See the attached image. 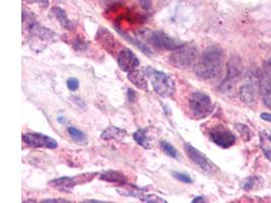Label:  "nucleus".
Masks as SVG:
<instances>
[{
    "label": "nucleus",
    "mask_w": 271,
    "mask_h": 203,
    "mask_svg": "<svg viewBox=\"0 0 271 203\" xmlns=\"http://www.w3.org/2000/svg\"><path fill=\"white\" fill-rule=\"evenodd\" d=\"M237 129L239 130V132L241 133V135L243 136V138H244L245 140L248 141V140L251 139V137H252V132H251V130H250L247 126L239 124V125H237Z\"/></svg>",
    "instance_id": "obj_26"
},
{
    "label": "nucleus",
    "mask_w": 271,
    "mask_h": 203,
    "mask_svg": "<svg viewBox=\"0 0 271 203\" xmlns=\"http://www.w3.org/2000/svg\"><path fill=\"white\" fill-rule=\"evenodd\" d=\"M100 178L108 183H113V184H119V185H125L127 183V178L126 176L118 171H113L109 170L105 173H103Z\"/></svg>",
    "instance_id": "obj_15"
},
{
    "label": "nucleus",
    "mask_w": 271,
    "mask_h": 203,
    "mask_svg": "<svg viewBox=\"0 0 271 203\" xmlns=\"http://www.w3.org/2000/svg\"><path fill=\"white\" fill-rule=\"evenodd\" d=\"M133 138L142 147L150 148V141H149L145 129H138L137 131H135V133L133 134Z\"/></svg>",
    "instance_id": "obj_21"
},
{
    "label": "nucleus",
    "mask_w": 271,
    "mask_h": 203,
    "mask_svg": "<svg viewBox=\"0 0 271 203\" xmlns=\"http://www.w3.org/2000/svg\"><path fill=\"white\" fill-rule=\"evenodd\" d=\"M22 141L35 148H50L54 149L58 146V143L55 139L50 136H47L43 133L29 132L22 134Z\"/></svg>",
    "instance_id": "obj_8"
},
{
    "label": "nucleus",
    "mask_w": 271,
    "mask_h": 203,
    "mask_svg": "<svg viewBox=\"0 0 271 203\" xmlns=\"http://www.w3.org/2000/svg\"><path fill=\"white\" fill-rule=\"evenodd\" d=\"M260 92V84L258 71L256 73L248 72L245 82L240 89V98L243 103L248 106H254L257 102L258 94Z\"/></svg>",
    "instance_id": "obj_4"
},
{
    "label": "nucleus",
    "mask_w": 271,
    "mask_h": 203,
    "mask_svg": "<svg viewBox=\"0 0 271 203\" xmlns=\"http://www.w3.org/2000/svg\"><path fill=\"white\" fill-rule=\"evenodd\" d=\"M68 134L70 135V137L79 144H86L88 142V138L87 135L80 129H78L75 126H70L67 128Z\"/></svg>",
    "instance_id": "obj_20"
},
{
    "label": "nucleus",
    "mask_w": 271,
    "mask_h": 203,
    "mask_svg": "<svg viewBox=\"0 0 271 203\" xmlns=\"http://www.w3.org/2000/svg\"><path fill=\"white\" fill-rule=\"evenodd\" d=\"M126 134V131L118 128L116 126H110L106 130L103 131L101 137L104 140H112V139H117L120 137H123Z\"/></svg>",
    "instance_id": "obj_19"
},
{
    "label": "nucleus",
    "mask_w": 271,
    "mask_h": 203,
    "mask_svg": "<svg viewBox=\"0 0 271 203\" xmlns=\"http://www.w3.org/2000/svg\"><path fill=\"white\" fill-rule=\"evenodd\" d=\"M261 135V147L265 154V156L268 158V160L271 161V137L268 136L266 133H260Z\"/></svg>",
    "instance_id": "obj_24"
},
{
    "label": "nucleus",
    "mask_w": 271,
    "mask_h": 203,
    "mask_svg": "<svg viewBox=\"0 0 271 203\" xmlns=\"http://www.w3.org/2000/svg\"><path fill=\"white\" fill-rule=\"evenodd\" d=\"M263 182V179H261L258 176H253V177H248L244 183H243V188L246 191H250L253 189H256L257 187H259Z\"/></svg>",
    "instance_id": "obj_22"
},
{
    "label": "nucleus",
    "mask_w": 271,
    "mask_h": 203,
    "mask_svg": "<svg viewBox=\"0 0 271 203\" xmlns=\"http://www.w3.org/2000/svg\"><path fill=\"white\" fill-rule=\"evenodd\" d=\"M184 149L190 161L194 163L197 167H199L201 170L206 172H212L216 169L214 164L204 154H202L199 149L195 148L190 143H185Z\"/></svg>",
    "instance_id": "obj_9"
},
{
    "label": "nucleus",
    "mask_w": 271,
    "mask_h": 203,
    "mask_svg": "<svg viewBox=\"0 0 271 203\" xmlns=\"http://www.w3.org/2000/svg\"><path fill=\"white\" fill-rule=\"evenodd\" d=\"M192 202H204V198L201 197V196H198V197H195V198L192 200Z\"/></svg>",
    "instance_id": "obj_34"
},
{
    "label": "nucleus",
    "mask_w": 271,
    "mask_h": 203,
    "mask_svg": "<svg viewBox=\"0 0 271 203\" xmlns=\"http://www.w3.org/2000/svg\"><path fill=\"white\" fill-rule=\"evenodd\" d=\"M149 40L156 47H158L160 49L170 50V51L177 50L184 45L183 43H181L180 41H177L176 39L168 36L164 32H160V31L151 33Z\"/></svg>",
    "instance_id": "obj_10"
},
{
    "label": "nucleus",
    "mask_w": 271,
    "mask_h": 203,
    "mask_svg": "<svg viewBox=\"0 0 271 203\" xmlns=\"http://www.w3.org/2000/svg\"><path fill=\"white\" fill-rule=\"evenodd\" d=\"M95 40L111 54H113V52H115L116 48L118 47V42L114 38L112 33L104 28L98 29V31L96 32Z\"/></svg>",
    "instance_id": "obj_12"
},
{
    "label": "nucleus",
    "mask_w": 271,
    "mask_h": 203,
    "mask_svg": "<svg viewBox=\"0 0 271 203\" xmlns=\"http://www.w3.org/2000/svg\"><path fill=\"white\" fill-rule=\"evenodd\" d=\"M173 174V177L175 179H177L178 181H180L182 183H186V184H191L193 182V180L186 174H183V173H179V172H172Z\"/></svg>",
    "instance_id": "obj_27"
},
{
    "label": "nucleus",
    "mask_w": 271,
    "mask_h": 203,
    "mask_svg": "<svg viewBox=\"0 0 271 203\" xmlns=\"http://www.w3.org/2000/svg\"><path fill=\"white\" fill-rule=\"evenodd\" d=\"M83 202H86V203H102V201H100V200H91V199H90V200H85V201H83Z\"/></svg>",
    "instance_id": "obj_36"
},
{
    "label": "nucleus",
    "mask_w": 271,
    "mask_h": 203,
    "mask_svg": "<svg viewBox=\"0 0 271 203\" xmlns=\"http://www.w3.org/2000/svg\"><path fill=\"white\" fill-rule=\"evenodd\" d=\"M115 28H116V31L118 32V34H119L120 36H122L127 42H129V43H131L132 45H134V46H136L137 48H139L144 54H146V55H149V56H152V50L149 48V46H146L145 44L141 43L139 40H136V39H134L133 37L129 36L127 33L123 32L119 27H115Z\"/></svg>",
    "instance_id": "obj_17"
},
{
    "label": "nucleus",
    "mask_w": 271,
    "mask_h": 203,
    "mask_svg": "<svg viewBox=\"0 0 271 203\" xmlns=\"http://www.w3.org/2000/svg\"><path fill=\"white\" fill-rule=\"evenodd\" d=\"M128 97H129L130 101H133V98L135 97V93L132 90H128Z\"/></svg>",
    "instance_id": "obj_33"
},
{
    "label": "nucleus",
    "mask_w": 271,
    "mask_h": 203,
    "mask_svg": "<svg viewBox=\"0 0 271 203\" xmlns=\"http://www.w3.org/2000/svg\"><path fill=\"white\" fill-rule=\"evenodd\" d=\"M198 58V49L195 45L184 44L177 50H174L170 56V63L180 69H185L196 63Z\"/></svg>",
    "instance_id": "obj_2"
},
{
    "label": "nucleus",
    "mask_w": 271,
    "mask_h": 203,
    "mask_svg": "<svg viewBox=\"0 0 271 203\" xmlns=\"http://www.w3.org/2000/svg\"><path fill=\"white\" fill-rule=\"evenodd\" d=\"M117 62L119 67L125 72H131L136 70L139 66L138 57L128 48L121 50L117 57Z\"/></svg>",
    "instance_id": "obj_11"
},
{
    "label": "nucleus",
    "mask_w": 271,
    "mask_h": 203,
    "mask_svg": "<svg viewBox=\"0 0 271 203\" xmlns=\"http://www.w3.org/2000/svg\"><path fill=\"white\" fill-rule=\"evenodd\" d=\"M260 94L262 96L264 105L271 109V80L265 69L258 70Z\"/></svg>",
    "instance_id": "obj_13"
},
{
    "label": "nucleus",
    "mask_w": 271,
    "mask_h": 203,
    "mask_svg": "<svg viewBox=\"0 0 271 203\" xmlns=\"http://www.w3.org/2000/svg\"><path fill=\"white\" fill-rule=\"evenodd\" d=\"M26 1H27V2H30V3H35V2H39V3L44 2V3H47L46 0H26Z\"/></svg>",
    "instance_id": "obj_35"
},
{
    "label": "nucleus",
    "mask_w": 271,
    "mask_h": 203,
    "mask_svg": "<svg viewBox=\"0 0 271 203\" xmlns=\"http://www.w3.org/2000/svg\"><path fill=\"white\" fill-rule=\"evenodd\" d=\"M260 117L262 118V120L267 121V122H271V114L270 113H262L260 115Z\"/></svg>",
    "instance_id": "obj_32"
},
{
    "label": "nucleus",
    "mask_w": 271,
    "mask_h": 203,
    "mask_svg": "<svg viewBox=\"0 0 271 203\" xmlns=\"http://www.w3.org/2000/svg\"><path fill=\"white\" fill-rule=\"evenodd\" d=\"M139 196V198L141 199V201L143 202H152V203H167V201L165 199H163L162 197H159L157 195H154V194H149V195H137V197Z\"/></svg>",
    "instance_id": "obj_25"
},
{
    "label": "nucleus",
    "mask_w": 271,
    "mask_h": 203,
    "mask_svg": "<svg viewBox=\"0 0 271 203\" xmlns=\"http://www.w3.org/2000/svg\"><path fill=\"white\" fill-rule=\"evenodd\" d=\"M210 139L216 145L223 148H229L236 143V135L223 125H218L211 129L209 132Z\"/></svg>",
    "instance_id": "obj_7"
},
{
    "label": "nucleus",
    "mask_w": 271,
    "mask_h": 203,
    "mask_svg": "<svg viewBox=\"0 0 271 203\" xmlns=\"http://www.w3.org/2000/svg\"><path fill=\"white\" fill-rule=\"evenodd\" d=\"M80 183H81L80 177H67V176L56 178L49 182V184L52 187L60 190L61 192H68Z\"/></svg>",
    "instance_id": "obj_14"
},
{
    "label": "nucleus",
    "mask_w": 271,
    "mask_h": 203,
    "mask_svg": "<svg viewBox=\"0 0 271 203\" xmlns=\"http://www.w3.org/2000/svg\"><path fill=\"white\" fill-rule=\"evenodd\" d=\"M189 107L194 117L202 119L211 114L213 111V104L209 96L204 93H193L189 99Z\"/></svg>",
    "instance_id": "obj_5"
},
{
    "label": "nucleus",
    "mask_w": 271,
    "mask_h": 203,
    "mask_svg": "<svg viewBox=\"0 0 271 203\" xmlns=\"http://www.w3.org/2000/svg\"><path fill=\"white\" fill-rule=\"evenodd\" d=\"M66 85H67V88H68L71 92H75V91H77V90L79 89V87H80V82H79V80L76 79V78H70V79L67 80Z\"/></svg>",
    "instance_id": "obj_28"
},
{
    "label": "nucleus",
    "mask_w": 271,
    "mask_h": 203,
    "mask_svg": "<svg viewBox=\"0 0 271 203\" xmlns=\"http://www.w3.org/2000/svg\"><path fill=\"white\" fill-rule=\"evenodd\" d=\"M224 54L219 47L211 46L207 48L195 63L194 71L203 81L217 79L223 69Z\"/></svg>",
    "instance_id": "obj_1"
},
{
    "label": "nucleus",
    "mask_w": 271,
    "mask_h": 203,
    "mask_svg": "<svg viewBox=\"0 0 271 203\" xmlns=\"http://www.w3.org/2000/svg\"><path fill=\"white\" fill-rule=\"evenodd\" d=\"M139 3L142 6V8H144L145 10H149L152 7V1L151 0H139Z\"/></svg>",
    "instance_id": "obj_30"
},
{
    "label": "nucleus",
    "mask_w": 271,
    "mask_h": 203,
    "mask_svg": "<svg viewBox=\"0 0 271 203\" xmlns=\"http://www.w3.org/2000/svg\"><path fill=\"white\" fill-rule=\"evenodd\" d=\"M160 145H161L162 149L164 150V153L167 154L169 157H171V158H173V159H175V160H179L180 155H179L178 150H177V149H176L171 143H169V142L166 141V140H161Z\"/></svg>",
    "instance_id": "obj_23"
},
{
    "label": "nucleus",
    "mask_w": 271,
    "mask_h": 203,
    "mask_svg": "<svg viewBox=\"0 0 271 203\" xmlns=\"http://www.w3.org/2000/svg\"><path fill=\"white\" fill-rule=\"evenodd\" d=\"M149 75L152 79V84L155 92L164 98H169L175 93V83L167 73L149 68Z\"/></svg>",
    "instance_id": "obj_3"
},
{
    "label": "nucleus",
    "mask_w": 271,
    "mask_h": 203,
    "mask_svg": "<svg viewBox=\"0 0 271 203\" xmlns=\"http://www.w3.org/2000/svg\"><path fill=\"white\" fill-rule=\"evenodd\" d=\"M128 80L139 90H147V81L145 74L139 70H133L128 73Z\"/></svg>",
    "instance_id": "obj_16"
},
{
    "label": "nucleus",
    "mask_w": 271,
    "mask_h": 203,
    "mask_svg": "<svg viewBox=\"0 0 271 203\" xmlns=\"http://www.w3.org/2000/svg\"><path fill=\"white\" fill-rule=\"evenodd\" d=\"M52 12L54 13V15L56 16V18L58 19V21L60 22V24L64 29H66V30H72L73 29V23L68 18L66 12L62 8H60L59 6H54L52 8Z\"/></svg>",
    "instance_id": "obj_18"
},
{
    "label": "nucleus",
    "mask_w": 271,
    "mask_h": 203,
    "mask_svg": "<svg viewBox=\"0 0 271 203\" xmlns=\"http://www.w3.org/2000/svg\"><path fill=\"white\" fill-rule=\"evenodd\" d=\"M41 202L43 203H70L71 201L67 200V199H63V198H48V199H44Z\"/></svg>",
    "instance_id": "obj_29"
},
{
    "label": "nucleus",
    "mask_w": 271,
    "mask_h": 203,
    "mask_svg": "<svg viewBox=\"0 0 271 203\" xmlns=\"http://www.w3.org/2000/svg\"><path fill=\"white\" fill-rule=\"evenodd\" d=\"M242 73V65L240 60L237 57H233L228 64V74L227 78L224 80L223 84L220 85V91L224 93L232 92Z\"/></svg>",
    "instance_id": "obj_6"
},
{
    "label": "nucleus",
    "mask_w": 271,
    "mask_h": 203,
    "mask_svg": "<svg viewBox=\"0 0 271 203\" xmlns=\"http://www.w3.org/2000/svg\"><path fill=\"white\" fill-rule=\"evenodd\" d=\"M265 70H266V72L268 73V75H269V78H270L271 80V58L269 60H267V61L265 62Z\"/></svg>",
    "instance_id": "obj_31"
}]
</instances>
